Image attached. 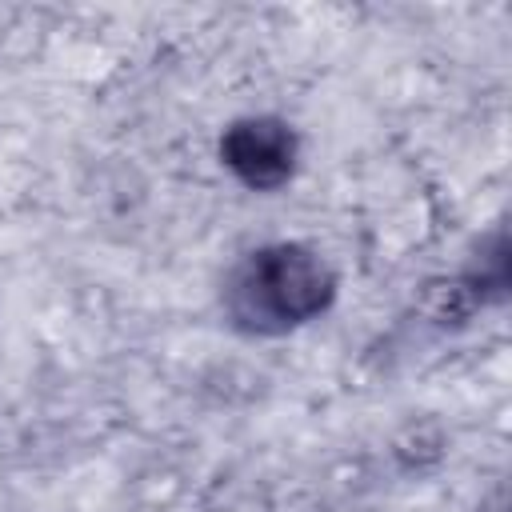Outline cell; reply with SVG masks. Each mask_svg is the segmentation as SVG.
Wrapping results in <instances>:
<instances>
[{
    "mask_svg": "<svg viewBox=\"0 0 512 512\" xmlns=\"http://www.w3.org/2000/svg\"><path fill=\"white\" fill-rule=\"evenodd\" d=\"M336 296L340 276L316 244L268 240L228 268L220 284V316L248 340H280L324 320Z\"/></svg>",
    "mask_w": 512,
    "mask_h": 512,
    "instance_id": "1",
    "label": "cell"
},
{
    "mask_svg": "<svg viewBox=\"0 0 512 512\" xmlns=\"http://www.w3.org/2000/svg\"><path fill=\"white\" fill-rule=\"evenodd\" d=\"M304 140L300 128L276 112H248L220 128L216 160L248 192L272 196L284 192L300 172Z\"/></svg>",
    "mask_w": 512,
    "mask_h": 512,
    "instance_id": "2",
    "label": "cell"
},
{
    "mask_svg": "<svg viewBox=\"0 0 512 512\" xmlns=\"http://www.w3.org/2000/svg\"><path fill=\"white\" fill-rule=\"evenodd\" d=\"M504 296H508V236L504 228H496L488 244H480V256L468 268L424 284L416 312L432 328H464L476 312L500 304Z\"/></svg>",
    "mask_w": 512,
    "mask_h": 512,
    "instance_id": "3",
    "label": "cell"
}]
</instances>
